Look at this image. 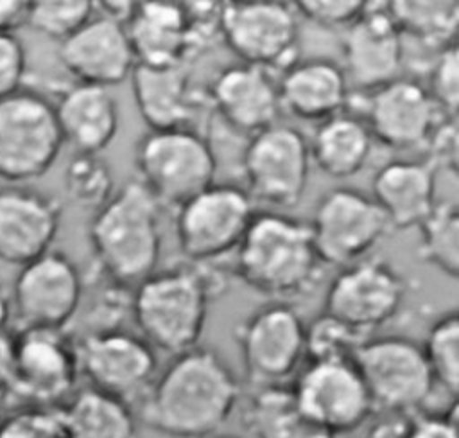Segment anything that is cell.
Returning <instances> with one entry per match:
<instances>
[{
    "label": "cell",
    "mask_w": 459,
    "mask_h": 438,
    "mask_svg": "<svg viewBox=\"0 0 459 438\" xmlns=\"http://www.w3.org/2000/svg\"><path fill=\"white\" fill-rule=\"evenodd\" d=\"M240 386L212 348L194 346L172 357L143 397V420L170 438H208L238 404Z\"/></svg>",
    "instance_id": "cell-1"
},
{
    "label": "cell",
    "mask_w": 459,
    "mask_h": 438,
    "mask_svg": "<svg viewBox=\"0 0 459 438\" xmlns=\"http://www.w3.org/2000/svg\"><path fill=\"white\" fill-rule=\"evenodd\" d=\"M308 223L285 214L255 215L235 250V273L251 289L285 302L321 278Z\"/></svg>",
    "instance_id": "cell-2"
},
{
    "label": "cell",
    "mask_w": 459,
    "mask_h": 438,
    "mask_svg": "<svg viewBox=\"0 0 459 438\" xmlns=\"http://www.w3.org/2000/svg\"><path fill=\"white\" fill-rule=\"evenodd\" d=\"M160 203L131 180L93 212L88 239L99 267L117 284H140L161 253Z\"/></svg>",
    "instance_id": "cell-3"
},
{
    "label": "cell",
    "mask_w": 459,
    "mask_h": 438,
    "mask_svg": "<svg viewBox=\"0 0 459 438\" xmlns=\"http://www.w3.org/2000/svg\"><path fill=\"white\" fill-rule=\"evenodd\" d=\"M213 280L197 266L154 271L136 285L131 314L140 336L172 355L199 346Z\"/></svg>",
    "instance_id": "cell-4"
},
{
    "label": "cell",
    "mask_w": 459,
    "mask_h": 438,
    "mask_svg": "<svg viewBox=\"0 0 459 438\" xmlns=\"http://www.w3.org/2000/svg\"><path fill=\"white\" fill-rule=\"evenodd\" d=\"M134 167L160 206L178 210L215 183L217 158L195 129H149L136 142Z\"/></svg>",
    "instance_id": "cell-5"
},
{
    "label": "cell",
    "mask_w": 459,
    "mask_h": 438,
    "mask_svg": "<svg viewBox=\"0 0 459 438\" xmlns=\"http://www.w3.org/2000/svg\"><path fill=\"white\" fill-rule=\"evenodd\" d=\"M235 341L256 388L285 386L307 359V325L287 302L273 300L249 312L237 325Z\"/></svg>",
    "instance_id": "cell-6"
},
{
    "label": "cell",
    "mask_w": 459,
    "mask_h": 438,
    "mask_svg": "<svg viewBox=\"0 0 459 438\" xmlns=\"http://www.w3.org/2000/svg\"><path fill=\"white\" fill-rule=\"evenodd\" d=\"M63 136L54 104L41 93L20 90L0 99V178L25 183L56 163Z\"/></svg>",
    "instance_id": "cell-7"
},
{
    "label": "cell",
    "mask_w": 459,
    "mask_h": 438,
    "mask_svg": "<svg viewBox=\"0 0 459 438\" xmlns=\"http://www.w3.org/2000/svg\"><path fill=\"white\" fill-rule=\"evenodd\" d=\"M221 39L240 63L283 72L298 61L299 25L292 2H222Z\"/></svg>",
    "instance_id": "cell-8"
},
{
    "label": "cell",
    "mask_w": 459,
    "mask_h": 438,
    "mask_svg": "<svg viewBox=\"0 0 459 438\" xmlns=\"http://www.w3.org/2000/svg\"><path fill=\"white\" fill-rule=\"evenodd\" d=\"M353 364L373 407L389 413L420 409L436 386L421 345L405 336L368 337L355 352Z\"/></svg>",
    "instance_id": "cell-9"
},
{
    "label": "cell",
    "mask_w": 459,
    "mask_h": 438,
    "mask_svg": "<svg viewBox=\"0 0 459 438\" xmlns=\"http://www.w3.org/2000/svg\"><path fill=\"white\" fill-rule=\"evenodd\" d=\"M253 199L231 183H213L176 210L181 253L197 266L237 250L251 219Z\"/></svg>",
    "instance_id": "cell-10"
},
{
    "label": "cell",
    "mask_w": 459,
    "mask_h": 438,
    "mask_svg": "<svg viewBox=\"0 0 459 438\" xmlns=\"http://www.w3.org/2000/svg\"><path fill=\"white\" fill-rule=\"evenodd\" d=\"M310 153L301 131L271 126L249 136L242 153V176L251 199L276 206H296L308 183Z\"/></svg>",
    "instance_id": "cell-11"
},
{
    "label": "cell",
    "mask_w": 459,
    "mask_h": 438,
    "mask_svg": "<svg viewBox=\"0 0 459 438\" xmlns=\"http://www.w3.org/2000/svg\"><path fill=\"white\" fill-rule=\"evenodd\" d=\"M308 226L319 260L342 267L366 258L391 230L371 196L350 187L325 192Z\"/></svg>",
    "instance_id": "cell-12"
},
{
    "label": "cell",
    "mask_w": 459,
    "mask_h": 438,
    "mask_svg": "<svg viewBox=\"0 0 459 438\" xmlns=\"http://www.w3.org/2000/svg\"><path fill=\"white\" fill-rule=\"evenodd\" d=\"M75 350L90 386L127 404L143 399L158 375L154 348L140 334L118 327L88 332Z\"/></svg>",
    "instance_id": "cell-13"
},
{
    "label": "cell",
    "mask_w": 459,
    "mask_h": 438,
    "mask_svg": "<svg viewBox=\"0 0 459 438\" xmlns=\"http://www.w3.org/2000/svg\"><path fill=\"white\" fill-rule=\"evenodd\" d=\"M403 275L387 260L366 257L344 266L330 282L323 312L371 336L396 316L405 298Z\"/></svg>",
    "instance_id": "cell-14"
},
{
    "label": "cell",
    "mask_w": 459,
    "mask_h": 438,
    "mask_svg": "<svg viewBox=\"0 0 459 438\" xmlns=\"http://www.w3.org/2000/svg\"><path fill=\"white\" fill-rule=\"evenodd\" d=\"M290 390L301 415L333 438L362 425L375 409L353 361H308Z\"/></svg>",
    "instance_id": "cell-15"
},
{
    "label": "cell",
    "mask_w": 459,
    "mask_h": 438,
    "mask_svg": "<svg viewBox=\"0 0 459 438\" xmlns=\"http://www.w3.org/2000/svg\"><path fill=\"white\" fill-rule=\"evenodd\" d=\"M82 276L63 251L48 250L22 266L11 296V311L22 328L65 330L82 300Z\"/></svg>",
    "instance_id": "cell-16"
},
{
    "label": "cell",
    "mask_w": 459,
    "mask_h": 438,
    "mask_svg": "<svg viewBox=\"0 0 459 438\" xmlns=\"http://www.w3.org/2000/svg\"><path fill=\"white\" fill-rule=\"evenodd\" d=\"M342 32L341 66L350 88L369 93L402 77L403 38L387 2H366L364 13Z\"/></svg>",
    "instance_id": "cell-17"
},
{
    "label": "cell",
    "mask_w": 459,
    "mask_h": 438,
    "mask_svg": "<svg viewBox=\"0 0 459 438\" xmlns=\"http://www.w3.org/2000/svg\"><path fill=\"white\" fill-rule=\"evenodd\" d=\"M79 373L75 345L63 330L22 328L14 337L13 390L39 404H54L66 397Z\"/></svg>",
    "instance_id": "cell-18"
},
{
    "label": "cell",
    "mask_w": 459,
    "mask_h": 438,
    "mask_svg": "<svg viewBox=\"0 0 459 438\" xmlns=\"http://www.w3.org/2000/svg\"><path fill=\"white\" fill-rule=\"evenodd\" d=\"M443 117L430 99L425 84L398 77L366 93L364 117L373 140L391 149H414L427 145Z\"/></svg>",
    "instance_id": "cell-19"
},
{
    "label": "cell",
    "mask_w": 459,
    "mask_h": 438,
    "mask_svg": "<svg viewBox=\"0 0 459 438\" xmlns=\"http://www.w3.org/2000/svg\"><path fill=\"white\" fill-rule=\"evenodd\" d=\"M63 68L79 83L111 88L124 83L136 61L126 25L95 14L72 36L59 43Z\"/></svg>",
    "instance_id": "cell-20"
},
{
    "label": "cell",
    "mask_w": 459,
    "mask_h": 438,
    "mask_svg": "<svg viewBox=\"0 0 459 438\" xmlns=\"http://www.w3.org/2000/svg\"><path fill=\"white\" fill-rule=\"evenodd\" d=\"M61 212V203L38 188H0V260L22 267L47 253L59 232Z\"/></svg>",
    "instance_id": "cell-21"
},
{
    "label": "cell",
    "mask_w": 459,
    "mask_h": 438,
    "mask_svg": "<svg viewBox=\"0 0 459 438\" xmlns=\"http://www.w3.org/2000/svg\"><path fill=\"white\" fill-rule=\"evenodd\" d=\"M206 97L231 131L247 136L274 126L281 111L274 74L240 61L213 77Z\"/></svg>",
    "instance_id": "cell-22"
},
{
    "label": "cell",
    "mask_w": 459,
    "mask_h": 438,
    "mask_svg": "<svg viewBox=\"0 0 459 438\" xmlns=\"http://www.w3.org/2000/svg\"><path fill=\"white\" fill-rule=\"evenodd\" d=\"M190 65H134L131 86L136 108L149 129H194L192 124L208 106L192 83Z\"/></svg>",
    "instance_id": "cell-23"
},
{
    "label": "cell",
    "mask_w": 459,
    "mask_h": 438,
    "mask_svg": "<svg viewBox=\"0 0 459 438\" xmlns=\"http://www.w3.org/2000/svg\"><path fill=\"white\" fill-rule=\"evenodd\" d=\"M281 111L307 120L323 122L342 113L350 86L339 63L328 57L298 59L278 79Z\"/></svg>",
    "instance_id": "cell-24"
},
{
    "label": "cell",
    "mask_w": 459,
    "mask_h": 438,
    "mask_svg": "<svg viewBox=\"0 0 459 438\" xmlns=\"http://www.w3.org/2000/svg\"><path fill=\"white\" fill-rule=\"evenodd\" d=\"M126 32L136 65L172 66L194 59L181 2H134Z\"/></svg>",
    "instance_id": "cell-25"
},
{
    "label": "cell",
    "mask_w": 459,
    "mask_h": 438,
    "mask_svg": "<svg viewBox=\"0 0 459 438\" xmlns=\"http://www.w3.org/2000/svg\"><path fill=\"white\" fill-rule=\"evenodd\" d=\"M63 142L75 153L99 154L118 133V101L109 88L74 84L54 106Z\"/></svg>",
    "instance_id": "cell-26"
},
{
    "label": "cell",
    "mask_w": 459,
    "mask_h": 438,
    "mask_svg": "<svg viewBox=\"0 0 459 438\" xmlns=\"http://www.w3.org/2000/svg\"><path fill=\"white\" fill-rule=\"evenodd\" d=\"M371 199L385 215L389 228L418 226L436 205V171L427 162H387L373 176Z\"/></svg>",
    "instance_id": "cell-27"
},
{
    "label": "cell",
    "mask_w": 459,
    "mask_h": 438,
    "mask_svg": "<svg viewBox=\"0 0 459 438\" xmlns=\"http://www.w3.org/2000/svg\"><path fill=\"white\" fill-rule=\"evenodd\" d=\"M371 147L373 136L362 117L342 111L319 122L308 153L323 174L344 180L364 169Z\"/></svg>",
    "instance_id": "cell-28"
},
{
    "label": "cell",
    "mask_w": 459,
    "mask_h": 438,
    "mask_svg": "<svg viewBox=\"0 0 459 438\" xmlns=\"http://www.w3.org/2000/svg\"><path fill=\"white\" fill-rule=\"evenodd\" d=\"M59 416L65 438H136L129 404L91 386L77 391Z\"/></svg>",
    "instance_id": "cell-29"
},
{
    "label": "cell",
    "mask_w": 459,
    "mask_h": 438,
    "mask_svg": "<svg viewBox=\"0 0 459 438\" xmlns=\"http://www.w3.org/2000/svg\"><path fill=\"white\" fill-rule=\"evenodd\" d=\"M387 11L402 38H412L420 45H425L436 52L452 43H457V0L387 2Z\"/></svg>",
    "instance_id": "cell-30"
},
{
    "label": "cell",
    "mask_w": 459,
    "mask_h": 438,
    "mask_svg": "<svg viewBox=\"0 0 459 438\" xmlns=\"http://www.w3.org/2000/svg\"><path fill=\"white\" fill-rule=\"evenodd\" d=\"M246 422L256 438H333L301 415L287 386L256 388Z\"/></svg>",
    "instance_id": "cell-31"
},
{
    "label": "cell",
    "mask_w": 459,
    "mask_h": 438,
    "mask_svg": "<svg viewBox=\"0 0 459 438\" xmlns=\"http://www.w3.org/2000/svg\"><path fill=\"white\" fill-rule=\"evenodd\" d=\"M420 257L450 278L459 276V205L455 197L436 201L418 224Z\"/></svg>",
    "instance_id": "cell-32"
},
{
    "label": "cell",
    "mask_w": 459,
    "mask_h": 438,
    "mask_svg": "<svg viewBox=\"0 0 459 438\" xmlns=\"http://www.w3.org/2000/svg\"><path fill=\"white\" fill-rule=\"evenodd\" d=\"M434 384L457 400L459 393V316L448 311L430 327L421 345Z\"/></svg>",
    "instance_id": "cell-33"
},
{
    "label": "cell",
    "mask_w": 459,
    "mask_h": 438,
    "mask_svg": "<svg viewBox=\"0 0 459 438\" xmlns=\"http://www.w3.org/2000/svg\"><path fill=\"white\" fill-rule=\"evenodd\" d=\"M68 199L88 210H99L113 196V174L99 154L75 153L63 174Z\"/></svg>",
    "instance_id": "cell-34"
},
{
    "label": "cell",
    "mask_w": 459,
    "mask_h": 438,
    "mask_svg": "<svg viewBox=\"0 0 459 438\" xmlns=\"http://www.w3.org/2000/svg\"><path fill=\"white\" fill-rule=\"evenodd\" d=\"M366 336L342 321L321 312L307 325V359L308 361H353Z\"/></svg>",
    "instance_id": "cell-35"
},
{
    "label": "cell",
    "mask_w": 459,
    "mask_h": 438,
    "mask_svg": "<svg viewBox=\"0 0 459 438\" xmlns=\"http://www.w3.org/2000/svg\"><path fill=\"white\" fill-rule=\"evenodd\" d=\"M93 14L95 2L90 0H39L29 2L27 25L61 43Z\"/></svg>",
    "instance_id": "cell-36"
},
{
    "label": "cell",
    "mask_w": 459,
    "mask_h": 438,
    "mask_svg": "<svg viewBox=\"0 0 459 438\" xmlns=\"http://www.w3.org/2000/svg\"><path fill=\"white\" fill-rule=\"evenodd\" d=\"M443 118H457L459 106V50L452 43L436 52L425 86Z\"/></svg>",
    "instance_id": "cell-37"
},
{
    "label": "cell",
    "mask_w": 459,
    "mask_h": 438,
    "mask_svg": "<svg viewBox=\"0 0 459 438\" xmlns=\"http://www.w3.org/2000/svg\"><path fill=\"white\" fill-rule=\"evenodd\" d=\"M292 4L298 16L333 31L348 29L366 9V2L359 0H303Z\"/></svg>",
    "instance_id": "cell-38"
},
{
    "label": "cell",
    "mask_w": 459,
    "mask_h": 438,
    "mask_svg": "<svg viewBox=\"0 0 459 438\" xmlns=\"http://www.w3.org/2000/svg\"><path fill=\"white\" fill-rule=\"evenodd\" d=\"M0 438H65L59 411L32 407L0 424Z\"/></svg>",
    "instance_id": "cell-39"
},
{
    "label": "cell",
    "mask_w": 459,
    "mask_h": 438,
    "mask_svg": "<svg viewBox=\"0 0 459 438\" xmlns=\"http://www.w3.org/2000/svg\"><path fill=\"white\" fill-rule=\"evenodd\" d=\"M27 72L25 47L16 34H0V99L22 90Z\"/></svg>",
    "instance_id": "cell-40"
},
{
    "label": "cell",
    "mask_w": 459,
    "mask_h": 438,
    "mask_svg": "<svg viewBox=\"0 0 459 438\" xmlns=\"http://www.w3.org/2000/svg\"><path fill=\"white\" fill-rule=\"evenodd\" d=\"M457 118H441L427 142L430 158L425 162L434 171L445 169L457 178Z\"/></svg>",
    "instance_id": "cell-41"
},
{
    "label": "cell",
    "mask_w": 459,
    "mask_h": 438,
    "mask_svg": "<svg viewBox=\"0 0 459 438\" xmlns=\"http://www.w3.org/2000/svg\"><path fill=\"white\" fill-rule=\"evenodd\" d=\"M403 438H459L457 402H452L445 413L416 416L407 424Z\"/></svg>",
    "instance_id": "cell-42"
},
{
    "label": "cell",
    "mask_w": 459,
    "mask_h": 438,
    "mask_svg": "<svg viewBox=\"0 0 459 438\" xmlns=\"http://www.w3.org/2000/svg\"><path fill=\"white\" fill-rule=\"evenodd\" d=\"M29 2L0 0V34H14L16 29L27 25Z\"/></svg>",
    "instance_id": "cell-43"
},
{
    "label": "cell",
    "mask_w": 459,
    "mask_h": 438,
    "mask_svg": "<svg viewBox=\"0 0 459 438\" xmlns=\"http://www.w3.org/2000/svg\"><path fill=\"white\" fill-rule=\"evenodd\" d=\"M14 372V337L0 330V391L9 390L13 384Z\"/></svg>",
    "instance_id": "cell-44"
},
{
    "label": "cell",
    "mask_w": 459,
    "mask_h": 438,
    "mask_svg": "<svg viewBox=\"0 0 459 438\" xmlns=\"http://www.w3.org/2000/svg\"><path fill=\"white\" fill-rule=\"evenodd\" d=\"M11 316V298L7 296L4 285L0 284V330L5 328Z\"/></svg>",
    "instance_id": "cell-45"
},
{
    "label": "cell",
    "mask_w": 459,
    "mask_h": 438,
    "mask_svg": "<svg viewBox=\"0 0 459 438\" xmlns=\"http://www.w3.org/2000/svg\"><path fill=\"white\" fill-rule=\"evenodd\" d=\"M208 438H237V436H221V434H213V436H208Z\"/></svg>",
    "instance_id": "cell-46"
}]
</instances>
